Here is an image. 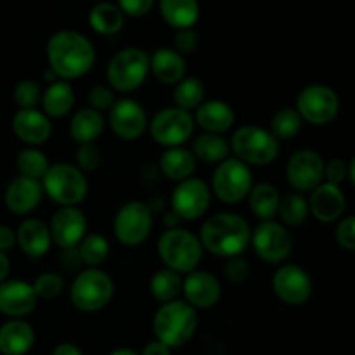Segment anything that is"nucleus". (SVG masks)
Returning a JSON list of instances; mask_svg holds the SVG:
<instances>
[{
	"label": "nucleus",
	"instance_id": "obj_23",
	"mask_svg": "<svg viewBox=\"0 0 355 355\" xmlns=\"http://www.w3.org/2000/svg\"><path fill=\"white\" fill-rule=\"evenodd\" d=\"M343 210H345V196H343L342 189L335 184L322 182L314 191H311L309 211L319 222L331 224L342 217Z\"/></svg>",
	"mask_w": 355,
	"mask_h": 355
},
{
	"label": "nucleus",
	"instance_id": "obj_8",
	"mask_svg": "<svg viewBox=\"0 0 355 355\" xmlns=\"http://www.w3.org/2000/svg\"><path fill=\"white\" fill-rule=\"evenodd\" d=\"M149 75V54L142 49L127 47L116 52L107 64V83L113 90L130 94L142 87Z\"/></svg>",
	"mask_w": 355,
	"mask_h": 355
},
{
	"label": "nucleus",
	"instance_id": "obj_32",
	"mask_svg": "<svg viewBox=\"0 0 355 355\" xmlns=\"http://www.w3.org/2000/svg\"><path fill=\"white\" fill-rule=\"evenodd\" d=\"M196 162L210 163V165H218L231 155V144L224 135L217 134H201L194 139L193 151Z\"/></svg>",
	"mask_w": 355,
	"mask_h": 355
},
{
	"label": "nucleus",
	"instance_id": "obj_9",
	"mask_svg": "<svg viewBox=\"0 0 355 355\" xmlns=\"http://www.w3.org/2000/svg\"><path fill=\"white\" fill-rule=\"evenodd\" d=\"M253 187V173L246 163L238 158H227L218 163L211 175L210 191L222 203H239Z\"/></svg>",
	"mask_w": 355,
	"mask_h": 355
},
{
	"label": "nucleus",
	"instance_id": "obj_33",
	"mask_svg": "<svg viewBox=\"0 0 355 355\" xmlns=\"http://www.w3.org/2000/svg\"><path fill=\"white\" fill-rule=\"evenodd\" d=\"M250 210L253 211L257 218L260 220H274V217L279 211L281 196L272 184L260 182L252 187L248 194Z\"/></svg>",
	"mask_w": 355,
	"mask_h": 355
},
{
	"label": "nucleus",
	"instance_id": "obj_36",
	"mask_svg": "<svg viewBox=\"0 0 355 355\" xmlns=\"http://www.w3.org/2000/svg\"><path fill=\"white\" fill-rule=\"evenodd\" d=\"M205 94H207V89H205L203 82L200 78L186 76L175 85L173 101H175L177 107L191 113V111H196L205 103Z\"/></svg>",
	"mask_w": 355,
	"mask_h": 355
},
{
	"label": "nucleus",
	"instance_id": "obj_29",
	"mask_svg": "<svg viewBox=\"0 0 355 355\" xmlns=\"http://www.w3.org/2000/svg\"><path fill=\"white\" fill-rule=\"evenodd\" d=\"M196 170V158L193 153L186 148H168L162 156H159V172L170 180L189 179Z\"/></svg>",
	"mask_w": 355,
	"mask_h": 355
},
{
	"label": "nucleus",
	"instance_id": "obj_11",
	"mask_svg": "<svg viewBox=\"0 0 355 355\" xmlns=\"http://www.w3.org/2000/svg\"><path fill=\"white\" fill-rule=\"evenodd\" d=\"M149 132L155 142L168 148H180L194 132V116L180 107H165L153 116Z\"/></svg>",
	"mask_w": 355,
	"mask_h": 355
},
{
	"label": "nucleus",
	"instance_id": "obj_42",
	"mask_svg": "<svg viewBox=\"0 0 355 355\" xmlns=\"http://www.w3.org/2000/svg\"><path fill=\"white\" fill-rule=\"evenodd\" d=\"M33 290L42 300H52L58 298L64 290V279L55 272H44L35 279Z\"/></svg>",
	"mask_w": 355,
	"mask_h": 355
},
{
	"label": "nucleus",
	"instance_id": "obj_17",
	"mask_svg": "<svg viewBox=\"0 0 355 355\" xmlns=\"http://www.w3.org/2000/svg\"><path fill=\"white\" fill-rule=\"evenodd\" d=\"M312 290L314 284L307 270L293 263L281 266L272 277V291L288 305H304L312 297Z\"/></svg>",
	"mask_w": 355,
	"mask_h": 355
},
{
	"label": "nucleus",
	"instance_id": "obj_39",
	"mask_svg": "<svg viewBox=\"0 0 355 355\" xmlns=\"http://www.w3.org/2000/svg\"><path fill=\"white\" fill-rule=\"evenodd\" d=\"M302 116L295 107H283L270 120L269 132L277 141H290L302 130Z\"/></svg>",
	"mask_w": 355,
	"mask_h": 355
},
{
	"label": "nucleus",
	"instance_id": "obj_34",
	"mask_svg": "<svg viewBox=\"0 0 355 355\" xmlns=\"http://www.w3.org/2000/svg\"><path fill=\"white\" fill-rule=\"evenodd\" d=\"M89 24L99 35H116L125 24V14L116 3L101 2L89 12Z\"/></svg>",
	"mask_w": 355,
	"mask_h": 355
},
{
	"label": "nucleus",
	"instance_id": "obj_14",
	"mask_svg": "<svg viewBox=\"0 0 355 355\" xmlns=\"http://www.w3.org/2000/svg\"><path fill=\"white\" fill-rule=\"evenodd\" d=\"M210 200V186L201 179L189 177L177 182L170 198V207H172V211L179 215L180 220H196L203 217L205 211L208 210Z\"/></svg>",
	"mask_w": 355,
	"mask_h": 355
},
{
	"label": "nucleus",
	"instance_id": "obj_24",
	"mask_svg": "<svg viewBox=\"0 0 355 355\" xmlns=\"http://www.w3.org/2000/svg\"><path fill=\"white\" fill-rule=\"evenodd\" d=\"M149 71L159 83L177 85L180 80L186 78V59L175 49H156L149 55Z\"/></svg>",
	"mask_w": 355,
	"mask_h": 355
},
{
	"label": "nucleus",
	"instance_id": "obj_54",
	"mask_svg": "<svg viewBox=\"0 0 355 355\" xmlns=\"http://www.w3.org/2000/svg\"><path fill=\"white\" fill-rule=\"evenodd\" d=\"M9 270H10L9 259H7L6 253L0 252V283H3V281L7 279V276H9Z\"/></svg>",
	"mask_w": 355,
	"mask_h": 355
},
{
	"label": "nucleus",
	"instance_id": "obj_6",
	"mask_svg": "<svg viewBox=\"0 0 355 355\" xmlns=\"http://www.w3.org/2000/svg\"><path fill=\"white\" fill-rule=\"evenodd\" d=\"M231 151L234 158L246 165L266 166L279 155V141L267 128L257 125H245L232 134Z\"/></svg>",
	"mask_w": 355,
	"mask_h": 355
},
{
	"label": "nucleus",
	"instance_id": "obj_2",
	"mask_svg": "<svg viewBox=\"0 0 355 355\" xmlns=\"http://www.w3.org/2000/svg\"><path fill=\"white\" fill-rule=\"evenodd\" d=\"M200 241L203 250L211 255L232 259L248 248L252 241V229L241 215L222 211L201 225Z\"/></svg>",
	"mask_w": 355,
	"mask_h": 355
},
{
	"label": "nucleus",
	"instance_id": "obj_44",
	"mask_svg": "<svg viewBox=\"0 0 355 355\" xmlns=\"http://www.w3.org/2000/svg\"><path fill=\"white\" fill-rule=\"evenodd\" d=\"M89 104L92 110L99 111V113H107V111L113 107V104L116 103L114 99L113 90L107 89L106 85H96L89 90Z\"/></svg>",
	"mask_w": 355,
	"mask_h": 355
},
{
	"label": "nucleus",
	"instance_id": "obj_13",
	"mask_svg": "<svg viewBox=\"0 0 355 355\" xmlns=\"http://www.w3.org/2000/svg\"><path fill=\"white\" fill-rule=\"evenodd\" d=\"M253 250L267 263H281L291 255L293 239L286 225L276 220H263L252 231Z\"/></svg>",
	"mask_w": 355,
	"mask_h": 355
},
{
	"label": "nucleus",
	"instance_id": "obj_52",
	"mask_svg": "<svg viewBox=\"0 0 355 355\" xmlns=\"http://www.w3.org/2000/svg\"><path fill=\"white\" fill-rule=\"evenodd\" d=\"M139 355H170V347L155 340V342H149Z\"/></svg>",
	"mask_w": 355,
	"mask_h": 355
},
{
	"label": "nucleus",
	"instance_id": "obj_25",
	"mask_svg": "<svg viewBox=\"0 0 355 355\" xmlns=\"http://www.w3.org/2000/svg\"><path fill=\"white\" fill-rule=\"evenodd\" d=\"M236 121L234 110L224 101H205L194 114V123L200 125L207 134L222 135L232 128Z\"/></svg>",
	"mask_w": 355,
	"mask_h": 355
},
{
	"label": "nucleus",
	"instance_id": "obj_31",
	"mask_svg": "<svg viewBox=\"0 0 355 355\" xmlns=\"http://www.w3.org/2000/svg\"><path fill=\"white\" fill-rule=\"evenodd\" d=\"M159 12L163 19L175 30L193 28L200 17L198 0H159Z\"/></svg>",
	"mask_w": 355,
	"mask_h": 355
},
{
	"label": "nucleus",
	"instance_id": "obj_48",
	"mask_svg": "<svg viewBox=\"0 0 355 355\" xmlns=\"http://www.w3.org/2000/svg\"><path fill=\"white\" fill-rule=\"evenodd\" d=\"M153 3H155V0H118L116 6L127 16L141 17L153 9Z\"/></svg>",
	"mask_w": 355,
	"mask_h": 355
},
{
	"label": "nucleus",
	"instance_id": "obj_40",
	"mask_svg": "<svg viewBox=\"0 0 355 355\" xmlns=\"http://www.w3.org/2000/svg\"><path fill=\"white\" fill-rule=\"evenodd\" d=\"M17 170H19V175L28 177V179L42 180L44 175L47 173L49 166V158L37 148H26L17 155L16 158Z\"/></svg>",
	"mask_w": 355,
	"mask_h": 355
},
{
	"label": "nucleus",
	"instance_id": "obj_20",
	"mask_svg": "<svg viewBox=\"0 0 355 355\" xmlns=\"http://www.w3.org/2000/svg\"><path fill=\"white\" fill-rule=\"evenodd\" d=\"M38 297L33 284L19 279H10L0 283V312L9 318L19 319L31 314L37 307Z\"/></svg>",
	"mask_w": 355,
	"mask_h": 355
},
{
	"label": "nucleus",
	"instance_id": "obj_55",
	"mask_svg": "<svg viewBox=\"0 0 355 355\" xmlns=\"http://www.w3.org/2000/svg\"><path fill=\"white\" fill-rule=\"evenodd\" d=\"M146 205H148V208L151 210V214H159V211L165 208V200L158 196H153L149 198V201Z\"/></svg>",
	"mask_w": 355,
	"mask_h": 355
},
{
	"label": "nucleus",
	"instance_id": "obj_43",
	"mask_svg": "<svg viewBox=\"0 0 355 355\" xmlns=\"http://www.w3.org/2000/svg\"><path fill=\"white\" fill-rule=\"evenodd\" d=\"M103 162V155H101V149L97 148L96 142L92 144H80L78 151H76V166L85 172H94L101 166Z\"/></svg>",
	"mask_w": 355,
	"mask_h": 355
},
{
	"label": "nucleus",
	"instance_id": "obj_27",
	"mask_svg": "<svg viewBox=\"0 0 355 355\" xmlns=\"http://www.w3.org/2000/svg\"><path fill=\"white\" fill-rule=\"evenodd\" d=\"M35 343V331L30 322L10 319L0 326V352L3 355H24Z\"/></svg>",
	"mask_w": 355,
	"mask_h": 355
},
{
	"label": "nucleus",
	"instance_id": "obj_19",
	"mask_svg": "<svg viewBox=\"0 0 355 355\" xmlns=\"http://www.w3.org/2000/svg\"><path fill=\"white\" fill-rule=\"evenodd\" d=\"M182 293L186 302L198 309H211L218 304L222 295L220 281L208 270H193L182 281Z\"/></svg>",
	"mask_w": 355,
	"mask_h": 355
},
{
	"label": "nucleus",
	"instance_id": "obj_37",
	"mask_svg": "<svg viewBox=\"0 0 355 355\" xmlns=\"http://www.w3.org/2000/svg\"><path fill=\"white\" fill-rule=\"evenodd\" d=\"M76 248H78L82 263H85L89 269L99 267L110 255V243H107V239L103 234H97V232L85 234V238L80 241Z\"/></svg>",
	"mask_w": 355,
	"mask_h": 355
},
{
	"label": "nucleus",
	"instance_id": "obj_35",
	"mask_svg": "<svg viewBox=\"0 0 355 355\" xmlns=\"http://www.w3.org/2000/svg\"><path fill=\"white\" fill-rule=\"evenodd\" d=\"M182 277L179 272L172 269H159L156 270L155 276L149 281V291H151L153 298L162 304H168L179 298L182 293Z\"/></svg>",
	"mask_w": 355,
	"mask_h": 355
},
{
	"label": "nucleus",
	"instance_id": "obj_56",
	"mask_svg": "<svg viewBox=\"0 0 355 355\" xmlns=\"http://www.w3.org/2000/svg\"><path fill=\"white\" fill-rule=\"evenodd\" d=\"M179 222H180V218H179V215L175 214V211H166L165 214V227L166 229H175V227H179Z\"/></svg>",
	"mask_w": 355,
	"mask_h": 355
},
{
	"label": "nucleus",
	"instance_id": "obj_5",
	"mask_svg": "<svg viewBox=\"0 0 355 355\" xmlns=\"http://www.w3.org/2000/svg\"><path fill=\"white\" fill-rule=\"evenodd\" d=\"M40 182L44 194H47L59 207H76L89 193L85 173L71 163L51 165Z\"/></svg>",
	"mask_w": 355,
	"mask_h": 355
},
{
	"label": "nucleus",
	"instance_id": "obj_49",
	"mask_svg": "<svg viewBox=\"0 0 355 355\" xmlns=\"http://www.w3.org/2000/svg\"><path fill=\"white\" fill-rule=\"evenodd\" d=\"M347 177V163L343 159H331L329 163H324V179L326 182L340 186L343 179Z\"/></svg>",
	"mask_w": 355,
	"mask_h": 355
},
{
	"label": "nucleus",
	"instance_id": "obj_57",
	"mask_svg": "<svg viewBox=\"0 0 355 355\" xmlns=\"http://www.w3.org/2000/svg\"><path fill=\"white\" fill-rule=\"evenodd\" d=\"M347 175H349L350 182H352V186L355 187V158L347 165Z\"/></svg>",
	"mask_w": 355,
	"mask_h": 355
},
{
	"label": "nucleus",
	"instance_id": "obj_46",
	"mask_svg": "<svg viewBox=\"0 0 355 355\" xmlns=\"http://www.w3.org/2000/svg\"><path fill=\"white\" fill-rule=\"evenodd\" d=\"M224 272L231 283L241 284L248 279L250 266L241 257H232V259H227V262H225Z\"/></svg>",
	"mask_w": 355,
	"mask_h": 355
},
{
	"label": "nucleus",
	"instance_id": "obj_53",
	"mask_svg": "<svg viewBox=\"0 0 355 355\" xmlns=\"http://www.w3.org/2000/svg\"><path fill=\"white\" fill-rule=\"evenodd\" d=\"M52 355H83L82 350L75 345V343H59L54 350H52Z\"/></svg>",
	"mask_w": 355,
	"mask_h": 355
},
{
	"label": "nucleus",
	"instance_id": "obj_3",
	"mask_svg": "<svg viewBox=\"0 0 355 355\" xmlns=\"http://www.w3.org/2000/svg\"><path fill=\"white\" fill-rule=\"evenodd\" d=\"M198 329V312L186 300L162 304L153 318V331L158 342L166 347H182Z\"/></svg>",
	"mask_w": 355,
	"mask_h": 355
},
{
	"label": "nucleus",
	"instance_id": "obj_26",
	"mask_svg": "<svg viewBox=\"0 0 355 355\" xmlns=\"http://www.w3.org/2000/svg\"><path fill=\"white\" fill-rule=\"evenodd\" d=\"M16 243L21 252L26 253L31 259H40L49 252L52 245L51 231L45 222L40 218H28L17 227Z\"/></svg>",
	"mask_w": 355,
	"mask_h": 355
},
{
	"label": "nucleus",
	"instance_id": "obj_28",
	"mask_svg": "<svg viewBox=\"0 0 355 355\" xmlns=\"http://www.w3.org/2000/svg\"><path fill=\"white\" fill-rule=\"evenodd\" d=\"M106 120L103 113L92 110V107H82L73 114L69 121V135L78 144H92L103 135Z\"/></svg>",
	"mask_w": 355,
	"mask_h": 355
},
{
	"label": "nucleus",
	"instance_id": "obj_47",
	"mask_svg": "<svg viewBox=\"0 0 355 355\" xmlns=\"http://www.w3.org/2000/svg\"><path fill=\"white\" fill-rule=\"evenodd\" d=\"M173 47L179 54H193L198 47V35L193 28H184V30H177L175 37H173Z\"/></svg>",
	"mask_w": 355,
	"mask_h": 355
},
{
	"label": "nucleus",
	"instance_id": "obj_10",
	"mask_svg": "<svg viewBox=\"0 0 355 355\" xmlns=\"http://www.w3.org/2000/svg\"><path fill=\"white\" fill-rule=\"evenodd\" d=\"M153 229V214L144 201H128L116 211L113 220V232L125 246L142 245Z\"/></svg>",
	"mask_w": 355,
	"mask_h": 355
},
{
	"label": "nucleus",
	"instance_id": "obj_18",
	"mask_svg": "<svg viewBox=\"0 0 355 355\" xmlns=\"http://www.w3.org/2000/svg\"><path fill=\"white\" fill-rule=\"evenodd\" d=\"M47 225L52 243L61 250L76 248L87 234L85 214L76 207L58 208Z\"/></svg>",
	"mask_w": 355,
	"mask_h": 355
},
{
	"label": "nucleus",
	"instance_id": "obj_22",
	"mask_svg": "<svg viewBox=\"0 0 355 355\" xmlns=\"http://www.w3.org/2000/svg\"><path fill=\"white\" fill-rule=\"evenodd\" d=\"M12 130L19 141L30 146H40L52 135L51 118L44 111L19 110L12 118Z\"/></svg>",
	"mask_w": 355,
	"mask_h": 355
},
{
	"label": "nucleus",
	"instance_id": "obj_45",
	"mask_svg": "<svg viewBox=\"0 0 355 355\" xmlns=\"http://www.w3.org/2000/svg\"><path fill=\"white\" fill-rule=\"evenodd\" d=\"M336 241L347 252H355V215L345 217L336 225Z\"/></svg>",
	"mask_w": 355,
	"mask_h": 355
},
{
	"label": "nucleus",
	"instance_id": "obj_4",
	"mask_svg": "<svg viewBox=\"0 0 355 355\" xmlns=\"http://www.w3.org/2000/svg\"><path fill=\"white\" fill-rule=\"evenodd\" d=\"M158 255L166 269L179 274H189L198 269L203 259V246L200 236L187 229H166L158 239Z\"/></svg>",
	"mask_w": 355,
	"mask_h": 355
},
{
	"label": "nucleus",
	"instance_id": "obj_1",
	"mask_svg": "<svg viewBox=\"0 0 355 355\" xmlns=\"http://www.w3.org/2000/svg\"><path fill=\"white\" fill-rule=\"evenodd\" d=\"M49 68L59 80H75L85 76L96 62V49L85 35L73 30H62L47 42Z\"/></svg>",
	"mask_w": 355,
	"mask_h": 355
},
{
	"label": "nucleus",
	"instance_id": "obj_41",
	"mask_svg": "<svg viewBox=\"0 0 355 355\" xmlns=\"http://www.w3.org/2000/svg\"><path fill=\"white\" fill-rule=\"evenodd\" d=\"M14 101L19 110H35L42 101V89L33 80H21L14 89Z\"/></svg>",
	"mask_w": 355,
	"mask_h": 355
},
{
	"label": "nucleus",
	"instance_id": "obj_21",
	"mask_svg": "<svg viewBox=\"0 0 355 355\" xmlns=\"http://www.w3.org/2000/svg\"><path fill=\"white\" fill-rule=\"evenodd\" d=\"M44 198V187L40 180L17 175L9 182L6 189V207L16 215H26L40 205Z\"/></svg>",
	"mask_w": 355,
	"mask_h": 355
},
{
	"label": "nucleus",
	"instance_id": "obj_38",
	"mask_svg": "<svg viewBox=\"0 0 355 355\" xmlns=\"http://www.w3.org/2000/svg\"><path fill=\"white\" fill-rule=\"evenodd\" d=\"M309 201L305 200L302 193H290L284 198H281L279 211L277 215L281 217L283 225H290V227H298L304 224L309 217Z\"/></svg>",
	"mask_w": 355,
	"mask_h": 355
},
{
	"label": "nucleus",
	"instance_id": "obj_50",
	"mask_svg": "<svg viewBox=\"0 0 355 355\" xmlns=\"http://www.w3.org/2000/svg\"><path fill=\"white\" fill-rule=\"evenodd\" d=\"M61 263L68 270H75L82 266V259L78 255V248H66L61 252Z\"/></svg>",
	"mask_w": 355,
	"mask_h": 355
},
{
	"label": "nucleus",
	"instance_id": "obj_58",
	"mask_svg": "<svg viewBox=\"0 0 355 355\" xmlns=\"http://www.w3.org/2000/svg\"><path fill=\"white\" fill-rule=\"evenodd\" d=\"M110 355H139V354L132 349H116V350H113Z\"/></svg>",
	"mask_w": 355,
	"mask_h": 355
},
{
	"label": "nucleus",
	"instance_id": "obj_30",
	"mask_svg": "<svg viewBox=\"0 0 355 355\" xmlns=\"http://www.w3.org/2000/svg\"><path fill=\"white\" fill-rule=\"evenodd\" d=\"M42 111L47 114L49 118H62L73 110L75 106V92L69 82L66 80H58V82L51 83L42 92Z\"/></svg>",
	"mask_w": 355,
	"mask_h": 355
},
{
	"label": "nucleus",
	"instance_id": "obj_16",
	"mask_svg": "<svg viewBox=\"0 0 355 355\" xmlns=\"http://www.w3.org/2000/svg\"><path fill=\"white\" fill-rule=\"evenodd\" d=\"M286 179L298 193L314 191L324 179V159L314 149H300L288 159Z\"/></svg>",
	"mask_w": 355,
	"mask_h": 355
},
{
	"label": "nucleus",
	"instance_id": "obj_51",
	"mask_svg": "<svg viewBox=\"0 0 355 355\" xmlns=\"http://www.w3.org/2000/svg\"><path fill=\"white\" fill-rule=\"evenodd\" d=\"M16 245V232L7 225H0V252H9Z\"/></svg>",
	"mask_w": 355,
	"mask_h": 355
},
{
	"label": "nucleus",
	"instance_id": "obj_12",
	"mask_svg": "<svg viewBox=\"0 0 355 355\" xmlns=\"http://www.w3.org/2000/svg\"><path fill=\"white\" fill-rule=\"evenodd\" d=\"M302 120L311 125H326L336 118L340 111V97L331 87L314 83L298 94L297 107Z\"/></svg>",
	"mask_w": 355,
	"mask_h": 355
},
{
	"label": "nucleus",
	"instance_id": "obj_7",
	"mask_svg": "<svg viewBox=\"0 0 355 355\" xmlns=\"http://www.w3.org/2000/svg\"><path fill=\"white\" fill-rule=\"evenodd\" d=\"M114 295V283L111 276L99 267L76 274L69 288L73 307L82 312H97L107 307Z\"/></svg>",
	"mask_w": 355,
	"mask_h": 355
},
{
	"label": "nucleus",
	"instance_id": "obj_15",
	"mask_svg": "<svg viewBox=\"0 0 355 355\" xmlns=\"http://www.w3.org/2000/svg\"><path fill=\"white\" fill-rule=\"evenodd\" d=\"M107 123L118 139L127 142L141 139L149 125L148 114L141 103H137L135 99H128V97L118 99L113 107L107 111Z\"/></svg>",
	"mask_w": 355,
	"mask_h": 355
}]
</instances>
